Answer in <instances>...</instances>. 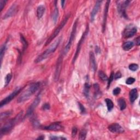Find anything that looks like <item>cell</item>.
Masks as SVG:
<instances>
[{
  "label": "cell",
  "mask_w": 140,
  "mask_h": 140,
  "mask_svg": "<svg viewBox=\"0 0 140 140\" xmlns=\"http://www.w3.org/2000/svg\"><path fill=\"white\" fill-rule=\"evenodd\" d=\"M87 134V130H85V129H82L79 132V136H78V139L79 140H85V139H86Z\"/></svg>",
  "instance_id": "obj_26"
},
{
  "label": "cell",
  "mask_w": 140,
  "mask_h": 140,
  "mask_svg": "<svg viewBox=\"0 0 140 140\" xmlns=\"http://www.w3.org/2000/svg\"><path fill=\"white\" fill-rule=\"evenodd\" d=\"M105 101L106 103L108 111H109V112H110V111H111L113 110V108L114 107L113 102L110 99H106Z\"/></svg>",
  "instance_id": "obj_24"
},
{
  "label": "cell",
  "mask_w": 140,
  "mask_h": 140,
  "mask_svg": "<svg viewBox=\"0 0 140 140\" xmlns=\"http://www.w3.org/2000/svg\"><path fill=\"white\" fill-rule=\"evenodd\" d=\"M98 75H99V78H100V79H101L102 81H107L108 79L107 76L106 75L105 73L103 72L102 71H100L99 72Z\"/></svg>",
  "instance_id": "obj_28"
},
{
  "label": "cell",
  "mask_w": 140,
  "mask_h": 140,
  "mask_svg": "<svg viewBox=\"0 0 140 140\" xmlns=\"http://www.w3.org/2000/svg\"><path fill=\"white\" fill-rule=\"evenodd\" d=\"M6 50V44H4L2 45L1 48V51H0V57H1V62L2 64V60H3V58L5 54V51Z\"/></svg>",
  "instance_id": "obj_29"
},
{
  "label": "cell",
  "mask_w": 140,
  "mask_h": 140,
  "mask_svg": "<svg viewBox=\"0 0 140 140\" xmlns=\"http://www.w3.org/2000/svg\"><path fill=\"white\" fill-rule=\"evenodd\" d=\"M78 107L80 110V111H81V113L82 114L85 113V112H86V110H85V108L83 106V105L81 104L80 102H78Z\"/></svg>",
  "instance_id": "obj_33"
},
{
  "label": "cell",
  "mask_w": 140,
  "mask_h": 140,
  "mask_svg": "<svg viewBox=\"0 0 140 140\" xmlns=\"http://www.w3.org/2000/svg\"><path fill=\"white\" fill-rule=\"evenodd\" d=\"M134 45V42L131 41H128L125 42L123 44L122 48L125 51H129L131 49H132Z\"/></svg>",
  "instance_id": "obj_20"
},
{
  "label": "cell",
  "mask_w": 140,
  "mask_h": 140,
  "mask_svg": "<svg viewBox=\"0 0 140 140\" xmlns=\"http://www.w3.org/2000/svg\"><path fill=\"white\" fill-rule=\"evenodd\" d=\"M130 100L131 103H134L138 98V92L137 89H133L130 91L129 93Z\"/></svg>",
  "instance_id": "obj_18"
},
{
  "label": "cell",
  "mask_w": 140,
  "mask_h": 140,
  "mask_svg": "<svg viewBox=\"0 0 140 140\" xmlns=\"http://www.w3.org/2000/svg\"><path fill=\"white\" fill-rule=\"evenodd\" d=\"M50 140H66V138H62V137H56V136H51L50 138Z\"/></svg>",
  "instance_id": "obj_41"
},
{
  "label": "cell",
  "mask_w": 140,
  "mask_h": 140,
  "mask_svg": "<svg viewBox=\"0 0 140 140\" xmlns=\"http://www.w3.org/2000/svg\"><path fill=\"white\" fill-rule=\"evenodd\" d=\"M90 89V85L88 83H85L84 87V95L86 98H88L89 95V91Z\"/></svg>",
  "instance_id": "obj_22"
},
{
  "label": "cell",
  "mask_w": 140,
  "mask_h": 140,
  "mask_svg": "<svg viewBox=\"0 0 140 140\" xmlns=\"http://www.w3.org/2000/svg\"><path fill=\"white\" fill-rule=\"evenodd\" d=\"M135 79L134 78H133V77H129L128 78L127 81H126V84H129V85H131L133 84L134 83H135Z\"/></svg>",
  "instance_id": "obj_34"
},
{
  "label": "cell",
  "mask_w": 140,
  "mask_h": 140,
  "mask_svg": "<svg viewBox=\"0 0 140 140\" xmlns=\"http://www.w3.org/2000/svg\"><path fill=\"white\" fill-rule=\"evenodd\" d=\"M61 38L60 37L58 39H56V41L54 42L53 44H51L50 46L46 50H45L44 52H43L41 54V55H39L37 58L35 60V63H39V62L42 61L45 59L48 58L51 54L53 53L59 45L60 43L61 42Z\"/></svg>",
  "instance_id": "obj_2"
},
{
  "label": "cell",
  "mask_w": 140,
  "mask_h": 140,
  "mask_svg": "<svg viewBox=\"0 0 140 140\" xmlns=\"http://www.w3.org/2000/svg\"><path fill=\"white\" fill-rule=\"evenodd\" d=\"M129 68L132 71H136L139 69V65L136 64H131L129 66Z\"/></svg>",
  "instance_id": "obj_31"
},
{
  "label": "cell",
  "mask_w": 140,
  "mask_h": 140,
  "mask_svg": "<svg viewBox=\"0 0 140 140\" xmlns=\"http://www.w3.org/2000/svg\"><path fill=\"white\" fill-rule=\"evenodd\" d=\"M110 3V1H107L106 3L104 10V19H103V24H102V31L104 32L106 28V24L107 21V17L108 15V8H109V5Z\"/></svg>",
  "instance_id": "obj_14"
},
{
  "label": "cell",
  "mask_w": 140,
  "mask_h": 140,
  "mask_svg": "<svg viewBox=\"0 0 140 140\" xmlns=\"http://www.w3.org/2000/svg\"><path fill=\"white\" fill-rule=\"evenodd\" d=\"M22 112L19 113L15 118L10 120L9 122H8L6 124L4 125L3 127H2L1 129V135H4L6 134L12 130V129L15 126L17 123L20 121L22 117Z\"/></svg>",
  "instance_id": "obj_3"
},
{
  "label": "cell",
  "mask_w": 140,
  "mask_h": 140,
  "mask_svg": "<svg viewBox=\"0 0 140 140\" xmlns=\"http://www.w3.org/2000/svg\"><path fill=\"white\" fill-rule=\"evenodd\" d=\"M12 78V75L11 73H8L5 76L4 79V87H7L9 84V83Z\"/></svg>",
  "instance_id": "obj_27"
},
{
  "label": "cell",
  "mask_w": 140,
  "mask_h": 140,
  "mask_svg": "<svg viewBox=\"0 0 140 140\" xmlns=\"http://www.w3.org/2000/svg\"><path fill=\"white\" fill-rule=\"evenodd\" d=\"M88 32H89V27H88V25L87 27L86 30H85L84 33L82 35V37H81V39L79 40V41L78 42V45H77L76 53L75 54V55H74L73 60H72L73 64L75 63V61H76L77 58H78V56L79 55V54L80 53V51H81V47H82V44H83V42L84 41V39L85 38V37H86L87 35L88 34Z\"/></svg>",
  "instance_id": "obj_8"
},
{
  "label": "cell",
  "mask_w": 140,
  "mask_h": 140,
  "mask_svg": "<svg viewBox=\"0 0 140 140\" xmlns=\"http://www.w3.org/2000/svg\"><path fill=\"white\" fill-rule=\"evenodd\" d=\"M114 75H115V73H114V72L111 73L110 78L108 79V85H107V88H109V87H110V85L111 84V83H112V81H113V79H114Z\"/></svg>",
  "instance_id": "obj_32"
},
{
  "label": "cell",
  "mask_w": 140,
  "mask_h": 140,
  "mask_svg": "<svg viewBox=\"0 0 140 140\" xmlns=\"http://www.w3.org/2000/svg\"><path fill=\"white\" fill-rule=\"evenodd\" d=\"M94 97L95 98L98 99L100 97L101 95V91L100 90V86L98 83H95L94 84Z\"/></svg>",
  "instance_id": "obj_21"
},
{
  "label": "cell",
  "mask_w": 140,
  "mask_h": 140,
  "mask_svg": "<svg viewBox=\"0 0 140 140\" xmlns=\"http://www.w3.org/2000/svg\"><path fill=\"white\" fill-rule=\"evenodd\" d=\"M6 2L7 1H4V0H1V1H0V11H1V12H2L3 9Z\"/></svg>",
  "instance_id": "obj_37"
},
{
  "label": "cell",
  "mask_w": 140,
  "mask_h": 140,
  "mask_svg": "<svg viewBox=\"0 0 140 140\" xmlns=\"http://www.w3.org/2000/svg\"><path fill=\"white\" fill-rule=\"evenodd\" d=\"M108 130L112 133L115 134H122L124 133V130L119 124L114 123L110 125L108 127Z\"/></svg>",
  "instance_id": "obj_12"
},
{
  "label": "cell",
  "mask_w": 140,
  "mask_h": 140,
  "mask_svg": "<svg viewBox=\"0 0 140 140\" xmlns=\"http://www.w3.org/2000/svg\"><path fill=\"white\" fill-rule=\"evenodd\" d=\"M137 31H138V28L136 26L130 24L125 27L123 32V36L124 38H131L137 33Z\"/></svg>",
  "instance_id": "obj_6"
},
{
  "label": "cell",
  "mask_w": 140,
  "mask_h": 140,
  "mask_svg": "<svg viewBox=\"0 0 140 140\" xmlns=\"http://www.w3.org/2000/svg\"><path fill=\"white\" fill-rule=\"evenodd\" d=\"M40 85H41V83L39 82L34 83L31 84L30 87L19 97L18 100H17L18 103L23 102L28 100L38 90Z\"/></svg>",
  "instance_id": "obj_1"
},
{
  "label": "cell",
  "mask_w": 140,
  "mask_h": 140,
  "mask_svg": "<svg viewBox=\"0 0 140 140\" xmlns=\"http://www.w3.org/2000/svg\"><path fill=\"white\" fill-rule=\"evenodd\" d=\"M118 105L120 109L122 111L125 110L127 107L126 102H125V100L123 98H121L118 100Z\"/></svg>",
  "instance_id": "obj_23"
},
{
  "label": "cell",
  "mask_w": 140,
  "mask_h": 140,
  "mask_svg": "<svg viewBox=\"0 0 140 140\" xmlns=\"http://www.w3.org/2000/svg\"><path fill=\"white\" fill-rule=\"evenodd\" d=\"M44 139V136H39L38 138L37 139V140H43Z\"/></svg>",
  "instance_id": "obj_44"
},
{
  "label": "cell",
  "mask_w": 140,
  "mask_h": 140,
  "mask_svg": "<svg viewBox=\"0 0 140 140\" xmlns=\"http://www.w3.org/2000/svg\"><path fill=\"white\" fill-rule=\"evenodd\" d=\"M101 3H102V1H96V4L95 5V6L94 7L93 9L92 12H91V21H93L94 20V19H95V17L96 15L99 12Z\"/></svg>",
  "instance_id": "obj_15"
},
{
  "label": "cell",
  "mask_w": 140,
  "mask_h": 140,
  "mask_svg": "<svg viewBox=\"0 0 140 140\" xmlns=\"http://www.w3.org/2000/svg\"><path fill=\"white\" fill-rule=\"evenodd\" d=\"M89 57H90V64L91 70H92L93 72H95L97 69V65H96L95 55H94V54L93 51H90V52Z\"/></svg>",
  "instance_id": "obj_16"
},
{
  "label": "cell",
  "mask_w": 140,
  "mask_h": 140,
  "mask_svg": "<svg viewBox=\"0 0 140 140\" xmlns=\"http://www.w3.org/2000/svg\"><path fill=\"white\" fill-rule=\"evenodd\" d=\"M45 8L43 5H40L37 8V16L38 19H41L45 12Z\"/></svg>",
  "instance_id": "obj_19"
},
{
  "label": "cell",
  "mask_w": 140,
  "mask_h": 140,
  "mask_svg": "<svg viewBox=\"0 0 140 140\" xmlns=\"http://www.w3.org/2000/svg\"><path fill=\"white\" fill-rule=\"evenodd\" d=\"M77 131H78V129H77V128L76 127H74L72 128V137L73 138H75L77 134Z\"/></svg>",
  "instance_id": "obj_36"
},
{
  "label": "cell",
  "mask_w": 140,
  "mask_h": 140,
  "mask_svg": "<svg viewBox=\"0 0 140 140\" xmlns=\"http://www.w3.org/2000/svg\"><path fill=\"white\" fill-rule=\"evenodd\" d=\"M44 129L51 131H59L63 130V127L59 122H55L48 126H45L43 128Z\"/></svg>",
  "instance_id": "obj_13"
},
{
  "label": "cell",
  "mask_w": 140,
  "mask_h": 140,
  "mask_svg": "<svg viewBox=\"0 0 140 140\" xmlns=\"http://www.w3.org/2000/svg\"><path fill=\"white\" fill-rule=\"evenodd\" d=\"M65 2H65V1H62L61 2V6H62V8H64V7Z\"/></svg>",
  "instance_id": "obj_43"
},
{
  "label": "cell",
  "mask_w": 140,
  "mask_h": 140,
  "mask_svg": "<svg viewBox=\"0 0 140 140\" xmlns=\"http://www.w3.org/2000/svg\"><path fill=\"white\" fill-rule=\"evenodd\" d=\"M55 10H54L53 14V20L54 22V24H56L57 20H58V18L59 16V10L58 7L56 6V4H55Z\"/></svg>",
  "instance_id": "obj_25"
},
{
  "label": "cell",
  "mask_w": 140,
  "mask_h": 140,
  "mask_svg": "<svg viewBox=\"0 0 140 140\" xmlns=\"http://www.w3.org/2000/svg\"><path fill=\"white\" fill-rule=\"evenodd\" d=\"M69 17H70L69 15L65 17V19L63 20V21H62L60 23V24L58 26V28H56V30L54 31V32H53V33L50 36V37L47 39V41H46V42H45V46L47 45L48 44H49L50 43L51 41H52V40L55 38L57 36V35H58V34L59 33V32H60V31L62 30V28L64 27V26L65 25V24H66V22L68 21V19H69Z\"/></svg>",
  "instance_id": "obj_5"
},
{
  "label": "cell",
  "mask_w": 140,
  "mask_h": 140,
  "mask_svg": "<svg viewBox=\"0 0 140 140\" xmlns=\"http://www.w3.org/2000/svg\"><path fill=\"white\" fill-rule=\"evenodd\" d=\"M50 107L49 104H45L43 106L42 108L43 110L46 111V110H49L50 109Z\"/></svg>",
  "instance_id": "obj_40"
},
{
  "label": "cell",
  "mask_w": 140,
  "mask_h": 140,
  "mask_svg": "<svg viewBox=\"0 0 140 140\" xmlns=\"http://www.w3.org/2000/svg\"><path fill=\"white\" fill-rule=\"evenodd\" d=\"M63 54L59 56L58 58V61H57L56 66V69L55 71V73H54V80L55 81H58L60 76L61 71V68H62V59H63Z\"/></svg>",
  "instance_id": "obj_9"
},
{
  "label": "cell",
  "mask_w": 140,
  "mask_h": 140,
  "mask_svg": "<svg viewBox=\"0 0 140 140\" xmlns=\"http://www.w3.org/2000/svg\"><path fill=\"white\" fill-rule=\"evenodd\" d=\"M40 101H41V98H40V96H38L35 99V100L33 101L32 104L30 105V106L28 107L26 116L28 117L31 115H32V114L33 113L34 111H35V110L36 109V108L38 106V104L40 103Z\"/></svg>",
  "instance_id": "obj_11"
},
{
  "label": "cell",
  "mask_w": 140,
  "mask_h": 140,
  "mask_svg": "<svg viewBox=\"0 0 140 140\" xmlns=\"http://www.w3.org/2000/svg\"><path fill=\"white\" fill-rule=\"evenodd\" d=\"M130 1H125L123 2H119L118 5V10L120 14H121L122 16H123L125 18H128V16L126 14V8L129 4Z\"/></svg>",
  "instance_id": "obj_10"
},
{
  "label": "cell",
  "mask_w": 140,
  "mask_h": 140,
  "mask_svg": "<svg viewBox=\"0 0 140 140\" xmlns=\"http://www.w3.org/2000/svg\"><path fill=\"white\" fill-rule=\"evenodd\" d=\"M20 39H21L22 45H23V51H24L26 49L27 47V45H28L27 42L26 41L25 38L24 37V36L22 35H20Z\"/></svg>",
  "instance_id": "obj_30"
},
{
  "label": "cell",
  "mask_w": 140,
  "mask_h": 140,
  "mask_svg": "<svg viewBox=\"0 0 140 140\" xmlns=\"http://www.w3.org/2000/svg\"><path fill=\"white\" fill-rule=\"evenodd\" d=\"M135 42H136V44L137 45H140V37L139 36L138 38H136V40H135Z\"/></svg>",
  "instance_id": "obj_42"
},
{
  "label": "cell",
  "mask_w": 140,
  "mask_h": 140,
  "mask_svg": "<svg viewBox=\"0 0 140 140\" xmlns=\"http://www.w3.org/2000/svg\"><path fill=\"white\" fill-rule=\"evenodd\" d=\"M77 21L76 20L75 21V23L73 24V26L72 28V31H71V33L70 34V38L68 39V42L67 43V44L66 45V46L64 48L63 53H62V54L64 55H66L67 53L68 52V51L70 50V48L71 47V45H72V42L73 41L74 39H75V35L76 33V29H77Z\"/></svg>",
  "instance_id": "obj_4"
},
{
  "label": "cell",
  "mask_w": 140,
  "mask_h": 140,
  "mask_svg": "<svg viewBox=\"0 0 140 140\" xmlns=\"http://www.w3.org/2000/svg\"><path fill=\"white\" fill-rule=\"evenodd\" d=\"M122 77V73H121V72H117L115 75H114V79L117 80L119 78H121Z\"/></svg>",
  "instance_id": "obj_39"
},
{
  "label": "cell",
  "mask_w": 140,
  "mask_h": 140,
  "mask_svg": "<svg viewBox=\"0 0 140 140\" xmlns=\"http://www.w3.org/2000/svg\"><path fill=\"white\" fill-rule=\"evenodd\" d=\"M121 88L119 87H117L113 90V94L115 96L118 95L120 94V93H121Z\"/></svg>",
  "instance_id": "obj_35"
},
{
  "label": "cell",
  "mask_w": 140,
  "mask_h": 140,
  "mask_svg": "<svg viewBox=\"0 0 140 140\" xmlns=\"http://www.w3.org/2000/svg\"><path fill=\"white\" fill-rule=\"evenodd\" d=\"M16 5L14 4L9 8V10L7 12V13H5V14L3 16V19H7L12 16L14 14L16 13Z\"/></svg>",
  "instance_id": "obj_17"
},
{
  "label": "cell",
  "mask_w": 140,
  "mask_h": 140,
  "mask_svg": "<svg viewBox=\"0 0 140 140\" xmlns=\"http://www.w3.org/2000/svg\"><path fill=\"white\" fill-rule=\"evenodd\" d=\"M9 115H10V112H5L2 113L1 115V120L5 118H6L7 117H8V116H9Z\"/></svg>",
  "instance_id": "obj_38"
},
{
  "label": "cell",
  "mask_w": 140,
  "mask_h": 140,
  "mask_svg": "<svg viewBox=\"0 0 140 140\" xmlns=\"http://www.w3.org/2000/svg\"><path fill=\"white\" fill-rule=\"evenodd\" d=\"M21 90V88L20 87L16 88L9 95H8L5 99L2 100L1 103H0V107H2L3 106H4L6 105L7 104H8V103H9L16 95H18L20 92Z\"/></svg>",
  "instance_id": "obj_7"
}]
</instances>
